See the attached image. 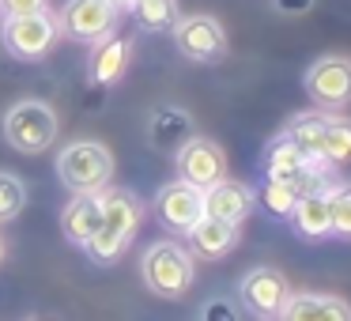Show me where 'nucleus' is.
<instances>
[{
  "label": "nucleus",
  "mask_w": 351,
  "mask_h": 321,
  "mask_svg": "<svg viewBox=\"0 0 351 321\" xmlns=\"http://www.w3.org/2000/svg\"><path fill=\"white\" fill-rule=\"evenodd\" d=\"M110 4H114L117 12H125V8H129V4H132V0H110Z\"/></svg>",
  "instance_id": "nucleus-30"
},
{
  "label": "nucleus",
  "mask_w": 351,
  "mask_h": 321,
  "mask_svg": "<svg viewBox=\"0 0 351 321\" xmlns=\"http://www.w3.org/2000/svg\"><path fill=\"white\" fill-rule=\"evenodd\" d=\"M102 223V204H99V193H76L69 200V208L61 212V230L72 246H87L91 235L99 230Z\"/></svg>",
  "instance_id": "nucleus-15"
},
{
  "label": "nucleus",
  "mask_w": 351,
  "mask_h": 321,
  "mask_svg": "<svg viewBox=\"0 0 351 321\" xmlns=\"http://www.w3.org/2000/svg\"><path fill=\"white\" fill-rule=\"evenodd\" d=\"M250 212H253V189L245 182L223 178V182L204 189V215H212V219L242 223V219H250Z\"/></svg>",
  "instance_id": "nucleus-12"
},
{
  "label": "nucleus",
  "mask_w": 351,
  "mask_h": 321,
  "mask_svg": "<svg viewBox=\"0 0 351 321\" xmlns=\"http://www.w3.org/2000/svg\"><path fill=\"white\" fill-rule=\"evenodd\" d=\"M132 19H136L140 31H174V23L182 19V12H178V0H132L129 4Z\"/></svg>",
  "instance_id": "nucleus-20"
},
{
  "label": "nucleus",
  "mask_w": 351,
  "mask_h": 321,
  "mask_svg": "<svg viewBox=\"0 0 351 321\" xmlns=\"http://www.w3.org/2000/svg\"><path fill=\"white\" fill-rule=\"evenodd\" d=\"M0 12H4V19L38 16V12H49V0H0Z\"/></svg>",
  "instance_id": "nucleus-26"
},
{
  "label": "nucleus",
  "mask_w": 351,
  "mask_h": 321,
  "mask_svg": "<svg viewBox=\"0 0 351 321\" xmlns=\"http://www.w3.org/2000/svg\"><path fill=\"white\" fill-rule=\"evenodd\" d=\"M0 261H4V238H0Z\"/></svg>",
  "instance_id": "nucleus-31"
},
{
  "label": "nucleus",
  "mask_w": 351,
  "mask_h": 321,
  "mask_svg": "<svg viewBox=\"0 0 351 321\" xmlns=\"http://www.w3.org/2000/svg\"><path fill=\"white\" fill-rule=\"evenodd\" d=\"M261 321H280V318H261Z\"/></svg>",
  "instance_id": "nucleus-32"
},
{
  "label": "nucleus",
  "mask_w": 351,
  "mask_h": 321,
  "mask_svg": "<svg viewBox=\"0 0 351 321\" xmlns=\"http://www.w3.org/2000/svg\"><path fill=\"white\" fill-rule=\"evenodd\" d=\"M200 321H242V306L227 295H212L200 306Z\"/></svg>",
  "instance_id": "nucleus-25"
},
{
  "label": "nucleus",
  "mask_w": 351,
  "mask_h": 321,
  "mask_svg": "<svg viewBox=\"0 0 351 321\" xmlns=\"http://www.w3.org/2000/svg\"><path fill=\"white\" fill-rule=\"evenodd\" d=\"M61 38V23L53 12H38V16H16L4 19V46L19 61H38Z\"/></svg>",
  "instance_id": "nucleus-5"
},
{
  "label": "nucleus",
  "mask_w": 351,
  "mask_h": 321,
  "mask_svg": "<svg viewBox=\"0 0 351 321\" xmlns=\"http://www.w3.org/2000/svg\"><path fill=\"white\" fill-rule=\"evenodd\" d=\"M295 189H291L287 182H261L257 189H253V204H261L268 215H276V219H287L291 208H295Z\"/></svg>",
  "instance_id": "nucleus-22"
},
{
  "label": "nucleus",
  "mask_w": 351,
  "mask_h": 321,
  "mask_svg": "<svg viewBox=\"0 0 351 321\" xmlns=\"http://www.w3.org/2000/svg\"><path fill=\"white\" fill-rule=\"evenodd\" d=\"M306 95L321 110H343L351 102V57H317L306 69Z\"/></svg>",
  "instance_id": "nucleus-6"
},
{
  "label": "nucleus",
  "mask_w": 351,
  "mask_h": 321,
  "mask_svg": "<svg viewBox=\"0 0 351 321\" xmlns=\"http://www.w3.org/2000/svg\"><path fill=\"white\" fill-rule=\"evenodd\" d=\"M272 8L283 12V16H306L313 8V0H272Z\"/></svg>",
  "instance_id": "nucleus-28"
},
{
  "label": "nucleus",
  "mask_w": 351,
  "mask_h": 321,
  "mask_svg": "<svg viewBox=\"0 0 351 321\" xmlns=\"http://www.w3.org/2000/svg\"><path fill=\"white\" fill-rule=\"evenodd\" d=\"M174 46L189 61L212 64L223 61V54H227V31L215 16H182L174 23Z\"/></svg>",
  "instance_id": "nucleus-7"
},
{
  "label": "nucleus",
  "mask_w": 351,
  "mask_h": 321,
  "mask_svg": "<svg viewBox=\"0 0 351 321\" xmlns=\"http://www.w3.org/2000/svg\"><path fill=\"white\" fill-rule=\"evenodd\" d=\"M57 178L69 193H102L114 178V155L99 140H76L57 155Z\"/></svg>",
  "instance_id": "nucleus-2"
},
{
  "label": "nucleus",
  "mask_w": 351,
  "mask_h": 321,
  "mask_svg": "<svg viewBox=\"0 0 351 321\" xmlns=\"http://www.w3.org/2000/svg\"><path fill=\"white\" fill-rule=\"evenodd\" d=\"M291 298V283L280 268L272 265H257L242 276L238 283V306H245L257 318H280L283 302Z\"/></svg>",
  "instance_id": "nucleus-8"
},
{
  "label": "nucleus",
  "mask_w": 351,
  "mask_h": 321,
  "mask_svg": "<svg viewBox=\"0 0 351 321\" xmlns=\"http://www.w3.org/2000/svg\"><path fill=\"white\" fill-rule=\"evenodd\" d=\"M125 64H129V38H121V34H106V38L95 42L91 49V61H87V72H91V84H117L125 72Z\"/></svg>",
  "instance_id": "nucleus-16"
},
{
  "label": "nucleus",
  "mask_w": 351,
  "mask_h": 321,
  "mask_svg": "<svg viewBox=\"0 0 351 321\" xmlns=\"http://www.w3.org/2000/svg\"><path fill=\"white\" fill-rule=\"evenodd\" d=\"M238 246V223H223L212 215H200L189 230V253L204 261H219Z\"/></svg>",
  "instance_id": "nucleus-14"
},
{
  "label": "nucleus",
  "mask_w": 351,
  "mask_h": 321,
  "mask_svg": "<svg viewBox=\"0 0 351 321\" xmlns=\"http://www.w3.org/2000/svg\"><path fill=\"white\" fill-rule=\"evenodd\" d=\"M155 208H159V219L167 223V227H174L178 235H189L193 223L204 215V189H197V185L178 178V182H170L159 189Z\"/></svg>",
  "instance_id": "nucleus-11"
},
{
  "label": "nucleus",
  "mask_w": 351,
  "mask_h": 321,
  "mask_svg": "<svg viewBox=\"0 0 351 321\" xmlns=\"http://www.w3.org/2000/svg\"><path fill=\"white\" fill-rule=\"evenodd\" d=\"M61 34H69L72 42H99L106 34H114L117 27V8L110 0H69L57 16Z\"/></svg>",
  "instance_id": "nucleus-10"
},
{
  "label": "nucleus",
  "mask_w": 351,
  "mask_h": 321,
  "mask_svg": "<svg viewBox=\"0 0 351 321\" xmlns=\"http://www.w3.org/2000/svg\"><path fill=\"white\" fill-rule=\"evenodd\" d=\"M317 321H351V306L340 295H321V313Z\"/></svg>",
  "instance_id": "nucleus-27"
},
{
  "label": "nucleus",
  "mask_w": 351,
  "mask_h": 321,
  "mask_svg": "<svg viewBox=\"0 0 351 321\" xmlns=\"http://www.w3.org/2000/svg\"><path fill=\"white\" fill-rule=\"evenodd\" d=\"M302 167H306V155L298 152L287 136H276L272 144L265 147V159H261V170H265L268 182H287L291 185Z\"/></svg>",
  "instance_id": "nucleus-18"
},
{
  "label": "nucleus",
  "mask_w": 351,
  "mask_h": 321,
  "mask_svg": "<svg viewBox=\"0 0 351 321\" xmlns=\"http://www.w3.org/2000/svg\"><path fill=\"white\" fill-rule=\"evenodd\" d=\"M27 321H61V318H53V313H34V318H27Z\"/></svg>",
  "instance_id": "nucleus-29"
},
{
  "label": "nucleus",
  "mask_w": 351,
  "mask_h": 321,
  "mask_svg": "<svg viewBox=\"0 0 351 321\" xmlns=\"http://www.w3.org/2000/svg\"><path fill=\"white\" fill-rule=\"evenodd\" d=\"M174 167H178V178H182V182L197 185V189H208V185L227 178V155H223V147L215 144V140L193 136L174 152Z\"/></svg>",
  "instance_id": "nucleus-9"
},
{
  "label": "nucleus",
  "mask_w": 351,
  "mask_h": 321,
  "mask_svg": "<svg viewBox=\"0 0 351 321\" xmlns=\"http://www.w3.org/2000/svg\"><path fill=\"white\" fill-rule=\"evenodd\" d=\"M27 204V185L16 174L0 170V223H12Z\"/></svg>",
  "instance_id": "nucleus-24"
},
{
  "label": "nucleus",
  "mask_w": 351,
  "mask_h": 321,
  "mask_svg": "<svg viewBox=\"0 0 351 321\" xmlns=\"http://www.w3.org/2000/svg\"><path fill=\"white\" fill-rule=\"evenodd\" d=\"M4 136L16 152L38 155L57 140V114L49 102L42 99H19L16 106L4 114Z\"/></svg>",
  "instance_id": "nucleus-4"
},
{
  "label": "nucleus",
  "mask_w": 351,
  "mask_h": 321,
  "mask_svg": "<svg viewBox=\"0 0 351 321\" xmlns=\"http://www.w3.org/2000/svg\"><path fill=\"white\" fill-rule=\"evenodd\" d=\"M325 125L328 117L325 114H298L287 121V129H283V136L291 140V144L298 147V152L306 155V159H321V140H325Z\"/></svg>",
  "instance_id": "nucleus-19"
},
{
  "label": "nucleus",
  "mask_w": 351,
  "mask_h": 321,
  "mask_svg": "<svg viewBox=\"0 0 351 321\" xmlns=\"http://www.w3.org/2000/svg\"><path fill=\"white\" fill-rule=\"evenodd\" d=\"M140 276H144L147 291L159 298H182L193 287V253L182 242H152L140 261Z\"/></svg>",
  "instance_id": "nucleus-3"
},
{
  "label": "nucleus",
  "mask_w": 351,
  "mask_h": 321,
  "mask_svg": "<svg viewBox=\"0 0 351 321\" xmlns=\"http://www.w3.org/2000/svg\"><path fill=\"white\" fill-rule=\"evenodd\" d=\"M321 159L332 170L351 163V117H328L325 140H321Z\"/></svg>",
  "instance_id": "nucleus-21"
},
{
  "label": "nucleus",
  "mask_w": 351,
  "mask_h": 321,
  "mask_svg": "<svg viewBox=\"0 0 351 321\" xmlns=\"http://www.w3.org/2000/svg\"><path fill=\"white\" fill-rule=\"evenodd\" d=\"M325 200H328V223H332V235L351 242V185L336 182L332 189L325 193Z\"/></svg>",
  "instance_id": "nucleus-23"
},
{
  "label": "nucleus",
  "mask_w": 351,
  "mask_h": 321,
  "mask_svg": "<svg viewBox=\"0 0 351 321\" xmlns=\"http://www.w3.org/2000/svg\"><path fill=\"white\" fill-rule=\"evenodd\" d=\"M99 204H102V223L84 250L95 265H114L136 238L140 223H144V204H140L136 193L117 189V185H106L99 193Z\"/></svg>",
  "instance_id": "nucleus-1"
},
{
  "label": "nucleus",
  "mask_w": 351,
  "mask_h": 321,
  "mask_svg": "<svg viewBox=\"0 0 351 321\" xmlns=\"http://www.w3.org/2000/svg\"><path fill=\"white\" fill-rule=\"evenodd\" d=\"M287 219H291V227H295V235L306 238V242H325V238H332L325 193H317V197H298Z\"/></svg>",
  "instance_id": "nucleus-17"
},
{
  "label": "nucleus",
  "mask_w": 351,
  "mask_h": 321,
  "mask_svg": "<svg viewBox=\"0 0 351 321\" xmlns=\"http://www.w3.org/2000/svg\"><path fill=\"white\" fill-rule=\"evenodd\" d=\"M193 117L182 106H159L147 117V144L162 155H174L185 140H193Z\"/></svg>",
  "instance_id": "nucleus-13"
}]
</instances>
